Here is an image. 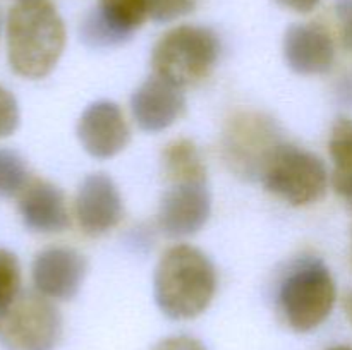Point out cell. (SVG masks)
I'll return each mask as SVG.
<instances>
[{
	"label": "cell",
	"instance_id": "cell-25",
	"mask_svg": "<svg viewBox=\"0 0 352 350\" xmlns=\"http://www.w3.org/2000/svg\"><path fill=\"white\" fill-rule=\"evenodd\" d=\"M339 96L346 105L352 106V74L344 78L339 84Z\"/></svg>",
	"mask_w": 352,
	"mask_h": 350
},
{
	"label": "cell",
	"instance_id": "cell-28",
	"mask_svg": "<svg viewBox=\"0 0 352 350\" xmlns=\"http://www.w3.org/2000/svg\"><path fill=\"white\" fill-rule=\"evenodd\" d=\"M346 201H347V202H349V205L352 206V192H351V194H349V196H347V198H346Z\"/></svg>",
	"mask_w": 352,
	"mask_h": 350
},
{
	"label": "cell",
	"instance_id": "cell-26",
	"mask_svg": "<svg viewBox=\"0 0 352 350\" xmlns=\"http://www.w3.org/2000/svg\"><path fill=\"white\" fill-rule=\"evenodd\" d=\"M346 309H347V314H349V318H351V321H352V294L347 295Z\"/></svg>",
	"mask_w": 352,
	"mask_h": 350
},
{
	"label": "cell",
	"instance_id": "cell-6",
	"mask_svg": "<svg viewBox=\"0 0 352 350\" xmlns=\"http://www.w3.org/2000/svg\"><path fill=\"white\" fill-rule=\"evenodd\" d=\"M60 338V311L40 292H23L0 314L3 350H55Z\"/></svg>",
	"mask_w": 352,
	"mask_h": 350
},
{
	"label": "cell",
	"instance_id": "cell-21",
	"mask_svg": "<svg viewBox=\"0 0 352 350\" xmlns=\"http://www.w3.org/2000/svg\"><path fill=\"white\" fill-rule=\"evenodd\" d=\"M19 127V105L12 93L0 86V139L9 137Z\"/></svg>",
	"mask_w": 352,
	"mask_h": 350
},
{
	"label": "cell",
	"instance_id": "cell-24",
	"mask_svg": "<svg viewBox=\"0 0 352 350\" xmlns=\"http://www.w3.org/2000/svg\"><path fill=\"white\" fill-rule=\"evenodd\" d=\"M278 5L299 14H308L320 3V0H275Z\"/></svg>",
	"mask_w": 352,
	"mask_h": 350
},
{
	"label": "cell",
	"instance_id": "cell-2",
	"mask_svg": "<svg viewBox=\"0 0 352 350\" xmlns=\"http://www.w3.org/2000/svg\"><path fill=\"white\" fill-rule=\"evenodd\" d=\"M153 292L158 309L167 318L195 319L215 297L217 270L201 249L177 244L162 254L155 268Z\"/></svg>",
	"mask_w": 352,
	"mask_h": 350
},
{
	"label": "cell",
	"instance_id": "cell-16",
	"mask_svg": "<svg viewBox=\"0 0 352 350\" xmlns=\"http://www.w3.org/2000/svg\"><path fill=\"white\" fill-rule=\"evenodd\" d=\"M164 174L170 184L206 182V167L196 144L189 139H174L162 153Z\"/></svg>",
	"mask_w": 352,
	"mask_h": 350
},
{
	"label": "cell",
	"instance_id": "cell-8",
	"mask_svg": "<svg viewBox=\"0 0 352 350\" xmlns=\"http://www.w3.org/2000/svg\"><path fill=\"white\" fill-rule=\"evenodd\" d=\"M148 17V0H98L82 19L79 36L89 48L119 47L131 40Z\"/></svg>",
	"mask_w": 352,
	"mask_h": 350
},
{
	"label": "cell",
	"instance_id": "cell-19",
	"mask_svg": "<svg viewBox=\"0 0 352 350\" xmlns=\"http://www.w3.org/2000/svg\"><path fill=\"white\" fill-rule=\"evenodd\" d=\"M21 266L16 254L0 249V314L21 294Z\"/></svg>",
	"mask_w": 352,
	"mask_h": 350
},
{
	"label": "cell",
	"instance_id": "cell-15",
	"mask_svg": "<svg viewBox=\"0 0 352 350\" xmlns=\"http://www.w3.org/2000/svg\"><path fill=\"white\" fill-rule=\"evenodd\" d=\"M23 223L38 233L64 232L71 225L62 189L43 178H30L17 199Z\"/></svg>",
	"mask_w": 352,
	"mask_h": 350
},
{
	"label": "cell",
	"instance_id": "cell-10",
	"mask_svg": "<svg viewBox=\"0 0 352 350\" xmlns=\"http://www.w3.org/2000/svg\"><path fill=\"white\" fill-rule=\"evenodd\" d=\"M76 134L86 153L96 160L117 156L126 150L131 139V130L122 110L109 100L91 103L81 113Z\"/></svg>",
	"mask_w": 352,
	"mask_h": 350
},
{
	"label": "cell",
	"instance_id": "cell-1",
	"mask_svg": "<svg viewBox=\"0 0 352 350\" xmlns=\"http://www.w3.org/2000/svg\"><path fill=\"white\" fill-rule=\"evenodd\" d=\"M10 69L26 79L47 78L65 48V26L48 0L19 2L9 10L6 24Z\"/></svg>",
	"mask_w": 352,
	"mask_h": 350
},
{
	"label": "cell",
	"instance_id": "cell-5",
	"mask_svg": "<svg viewBox=\"0 0 352 350\" xmlns=\"http://www.w3.org/2000/svg\"><path fill=\"white\" fill-rule=\"evenodd\" d=\"M263 187L292 206L318 202L329 189V172L318 154L280 143L261 170Z\"/></svg>",
	"mask_w": 352,
	"mask_h": 350
},
{
	"label": "cell",
	"instance_id": "cell-27",
	"mask_svg": "<svg viewBox=\"0 0 352 350\" xmlns=\"http://www.w3.org/2000/svg\"><path fill=\"white\" fill-rule=\"evenodd\" d=\"M329 350H352V347H347V345H336V347H330Z\"/></svg>",
	"mask_w": 352,
	"mask_h": 350
},
{
	"label": "cell",
	"instance_id": "cell-17",
	"mask_svg": "<svg viewBox=\"0 0 352 350\" xmlns=\"http://www.w3.org/2000/svg\"><path fill=\"white\" fill-rule=\"evenodd\" d=\"M330 158L333 163V189L344 199L352 192V120L339 117L332 126L329 141Z\"/></svg>",
	"mask_w": 352,
	"mask_h": 350
},
{
	"label": "cell",
	"instance_id": "cell-14",
	"mask_svg": "<svg viewBox=\"0 0 352 350\" xmlns=\"http://www.w3.org/2000/svg\"><path fill=\"white\" fill-rule=\"evenodd\" d=\"M284 57L301 75H320L332 69L336 45L329 30L318 23L292 24L284 36Z\"/></svg>",
	"mask_w": 352,
	"mask_h": 350
},
{
	"label": "cell",
	"instance_id": "cell-11",
	"mask_svg": "<svg viewBox=\"0 0 352 350\" xmlns=\"http://www.w3.org/2000/svg\"><path fill=\"white\" fill-rule=\"evenodd\" d=\"M88 263L72 247L54 246L36 254L31 264V278L36 292L55 301L76 297L85 281Z\"/></svg>",
	"mask_w": 352,
	"mask_h": 350
},
{
	"label": "cell",
	"instance_id": "cell-4",
	"mask_svg": "<svg viewBox=\"0 0 352 350\" xmlns=\"http://www.w3.org/2000/svg\"><path fill=\"white\" fill-rule=\"evenodd\" d=\"M220 41L205 26L182 24L168 30L155 43L151 54L153 74L179 88L201 82L215 67Z\"/></svg>",
	"mask_w": 352,
	"mask_h": 350
},
{
	"label": "cell",
	"instance_id": "cell-20",
	"mask_svg": "<svg viewBox=\"0 0 352 350\" xmlns=\"http://www.w3.org/2000/svg\"><path fill=\"white\" fill-rule=\"evenodd\" d=\"M198 5V0H148L150 19L155 23H170V21L191 14Z\"/></svg>",
	"mask_w": 352,
	"mask_h": 350
},
{
	"label": "cell",
	"instance_id": "cell-3",
	"mask_svg": "<svg viewBox=\"0 0 352 350\" xmlns=\"http://www.w3.org/2000/svg\"><path fill=\"white\" fill-rule=\"evenodd\" d=\"M337 287L329 266L318 257L298 259L289 266L277 288V309L291 329L308 333L332 312Z\"/></svg>",
	"mask_w": 352,
	"mask_h": 350
},
{
	"label": "cell",
	"instance_id": "cell-9",
	"mask_svg": "<svg viewBox=\"0 0 352 350\" xmlns=\"http://www.w3.org/2000/svg\"><path fill=\"white\" fill-rule=\"evenodd\" d=\"M212 213L208 187L199 182L170 184L158 208V226L170 239L198 233Z\"/></svg>",
	"mask_w": 352,
	"mask_h": 350
},
{
	"label": "cell",
	"instance_id": "cell-29",
	"mask_svg": "<svg viewBox=\"0 0 352 350\" xmlns=\"http://www.w3.org/2000/svg\"><path fill=\"white\" fill-rule=\"evenodd\" d=\"M0 31H2V14H0Z\"/></svg>",
	"mask_w": 352,
	"mask_h": 350
},
{
	"label": "cell",
	"instance_id": "cell-12",
	"mask_svg": "<svg viewBox=\"0 0 352 350\" xmlns=\"http://www.w3.org/2000/svg\"><path fill=\"white\" fill-rule=\"evenodd\" d=\"M74 211L86 235L100 237L116 229L124 216L122 198L116 182L103 172L85 177L76 194Z\"/></svg>",
	"mask_w": 352,
	"mask_h": 350
},
{
	"label": "cell",
	"instance_id": "cell-30",
	"mask_svg": "<svg viewBox=\"0 0 352 350\" xmlns=\"http://www.w3.org/2000/svg\"><path fill=\"white\" fill-rule=\"evenodd\" d=\"M19 2H28V0H19Z\"/></svg>",
	"mask_w": 352,
	"mask_h": 350
},
{
	"label": "cell",
	"instance_id": "cell-18",
	"mask_svg": "<svg viewBox=\"0 0 352 350\" xmlns=\"http://www.w3.org/2000/svg\"><path fill=\"white\" fill-rule=\"evenodd\" d=\"M30 180L24 158L17 151L0 148V198L19 196Z\"/></svg>",
	"mask_w": 352,
	"mask_h": 350
},
{
	"label": "cell",
	"instance_id": "cell-22",
	"mask_svg": "<svg viewBox=\"0 0 352 350\" xmlns=\"http://www.w3.org/2000/svg\"><path fill=\"white\" fill-rule=\"evenodd\" d=\"M337 21L340 27V41L347 51H352V0H337Z\"/></svg>",
	"mask_w": 352,
	"mask_h": 350
},
{
	"label": "cell",
	"instance_id": "cell-23",
	"mask_svg": "<svg viewBox=\"0 0 352 350\" xmlns=\"http://www.w3.org/2000/svg\"><path fill=\"white\" fill-rule=\"evenodd\" d=\"M153 350H206V347L192 336L175 335L160 340L153 347Z\"/></svg>",
	"mask_w": 352,
	"mask_h": 350
},
{
	"label": "cell",
	"instance_id": "cell-13",
	"mask_svg": "<svg viewBox=\"0 0 352 350\" xmlns=\"http://www.w3.org/2000/svg\"><path fill=\"white\" fill-rule=\"evenodd\" d=\"M186 110L182 88L151 75L131 96V112L144 132H162L174 126Z\"/></svg>",
	"mask_w": 352,
	"mask_h": 350
},
{
	"label": "cell",
	"instance_id": "cell-7",
	"mask_svg": "<svg viewBox=\"0 0 352 350\" xmlns=\"http://www.w3.org/2000/svg\"><path fill=\"white\" fill-rule=\"evenodd\" d=\"M282 139V130L272 117L261 112H239L227 122L222 137V156L239 177L260 178L265 163Z\"/></svg>",
	"mask_w": 352,
	"mask_h": 350
}]
</instances>
